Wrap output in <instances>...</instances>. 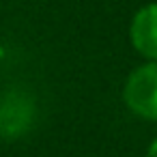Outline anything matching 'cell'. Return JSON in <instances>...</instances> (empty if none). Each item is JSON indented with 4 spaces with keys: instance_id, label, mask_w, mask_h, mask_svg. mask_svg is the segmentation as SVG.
I'll return each instance as SVG.
<instances>
[{
    "instance_id": "cell-1",
    "label": "cell",
    "mask_w": 157,
    "mask_h": 157,
    "mask_svg": "<svg viewBox=\"0 0 157 157\" xmlns=\"http://www.w3.org/2000/svg\"><path fill=\"white\" fill-rule=\"evenodd\" d=\"M123 99L133 114L157 121V60H148L131 71L123 88Z\"/></svg>"
},
{
    "instance_id": "cell-2",
    "label": "cell",
    "mask_w": 157,
    "mask_h": 157,
    "mask_svg": "<svg viewBox=\"0 0 157 157\" xmlns=\"http://www.w3.org/2000/svg\"><path fill=\"white\" fill-rule=\"evenodd\" d=\"M131 45L148 60H157V2L144 5L136 11L129 26Z\"/></svg>"
},
{
    "instance_id": "cell-3",
    "label": "cell",
    "mask_w": 157,
    "mask_h": 157,
    "mask_svg": "<svg viewBox=\"0 0 157 157\" xmlns=\"http://www.w3.org/2000/svg\"><path fill=\"white\" fill-rule=\"evenodd\" d=\"M33 123V103L24 95H9L0 101V138L13 140L28 131Z\"/></svg>"
},
{
    "instance_id": "cell-4",
    "label": "cell",
    "mask_w": 157,
    "mask_h": 157,
    "mask_svg": "<svg viewBox=\"0 0 157 157\" xmlns=\"http://www.w3.org/2000/svg\"><path fill=\"white\" fill-rule=\"evenodd\" d=\"M148 157H157V138L151 142V146H148Z\"/></svg>"
}]
</instances>
